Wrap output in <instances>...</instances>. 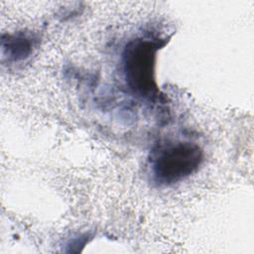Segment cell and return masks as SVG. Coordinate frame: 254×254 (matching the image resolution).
<instances>
[{
  "label": "cell",
  "mask_w": 254,
  "mask_h": 254,
  "mask_svg": "<svg viewBox=\"0 0 254 254\" xmlns=\"http://www.w3.org/2000/svg\"><path fill=\"white\" fill-rule=\"evenodd\" d=\"M203 161L201 148L187 141H167L155 147L150 157L154 181L172 186L195 173Z\"/></svg>",
  "instance_id": "cell-2"
},
{
  "label": "cell",
  "mask_w": 254,
  "mask_h": 254,
  "mask_svg": "<svg viewBox=\"0 0 254 254\" xmlns=\"http://www.w3.org/2000/svg\"><path fill=\"white\" fill-rule=\"evenodd\" d=\"M163 46L158 41L137 38L130 41L122 53V70L129 89L138 97L155 101L160 90L155 78L156 55Z\"/></svg>",
  "instance_id": "cell-1"
},
{
  "label": "cell",
  "mask_w": 254,
  "mask_h": 254,
  "mask_svg": "<svg viewBox=\"0 0 254 254\" xmlns=\"http://www.w3.org/2000/svg\"><path fill=\"white\" fill-rule=\"evenodd\" d=\"M36 42L37 40L26 32L3 35L1 40L2 53L9 61H23L33 53Z\"/></svg>",
  "instance_id": "cell-3"
}]
</instances>
